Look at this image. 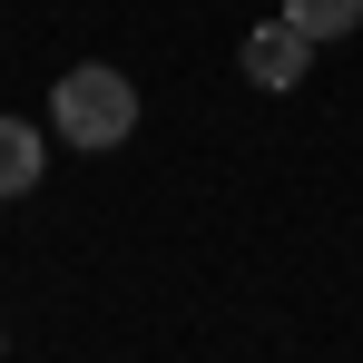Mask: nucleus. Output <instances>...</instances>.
<instances>
[{
  "label": "nucleus",
  "instance_id": "f257e3e1",
  "mask_svg": "<svg viewBox=\"0 0 363 363\" xmlns=\"http://www.w3.org/2000/svg\"><path fill=\"white\" fill-rule=\"evenodd\" d=\"M50 118H60L69 147H118L128 128H138V89H128L118 69H69L60 99H50Z\"/></svg>",
  "mask_w": 363,
  "mask_h": 363
},
{
  "label": "nucleus",
  "instance_id": "f03ea898",
  "mask_svg": "<svg viewBox=\"0 0 363 363\" xmlns=\"http://www.w3.org/2000/svg\"><path fill=\"white\" fill-rule=\"evenodd\" d=\"M304 69H314V30H295V20H265V30L245 40V79H255V89H295Z\"/></svg>",
  "mask_w": 363,
  "mask_h": 363
},
{
  "label": "nucleus",
  "instance_id": "7ed1b4c3",
  "mask_svg": "<svg viewBox=\"0 0 363 363\" xmlns=\"http://www.w3.org/2000/svg\"><path fill=\"white\" fill-rule=\"evenodd\" d=\"M40 167H50V147L30 138V118H0V196H30Z\"/></svg>",
  "mask_w": 363,
  "mask_h": 363
},
{
  "label": "nucleus",
  "instance_id": "20e7f679",
  "mask_svg": "<svg viewBox=\"0 0 363 363\" xmlns=\"http://www.w3.org/2000/svg\"><path fill=\"white\" fill-rule=\"evenodd\" d=\"M285 20H295V30H314V40H344V30L363 20V0H285Z\"/></svg>",
  "mask_w": 363,
  "mask_h": 363
}]
</instances>
